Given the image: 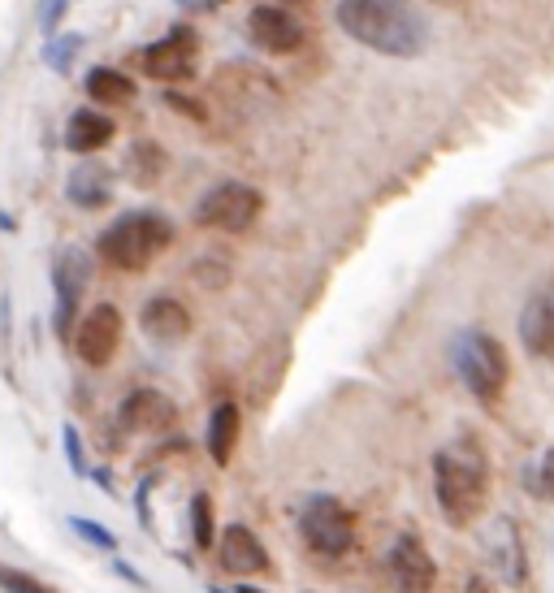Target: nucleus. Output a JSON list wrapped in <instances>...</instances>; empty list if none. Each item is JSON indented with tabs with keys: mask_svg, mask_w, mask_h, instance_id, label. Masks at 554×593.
Listing matches in <instances>:
<instances>
[{
	"mask_svg": "<svg viewBox=\"0 0 554 593\" xmlns=\"http://www.w3.org/2000/svg\"><path fill=\"white\" fill-rule=\"evenodd\" d=\"M265 213V195L247 182H217L213 191L195 204V226L221 234H247Z\"/></svg>",
	"mask_w": 554,
	"mask_h": 593,
	"instance_id": "39448f33",
	"label": "nucleus"
},
{
	"mask_svg": "<svg viewBox=\"0 0 554 593\" xmlns=\"http://www.w3.org/2000/svg\"><path fill=\"white\" fill-rule=\"evenodd\" d=\"M78 52H83V35L70 31V35H52L44 48H39V57H44L48 70L57 74H70V65L78 61Z\"/></svg>",
	"mask_w": 554,
	"mask_h": 593,
	"instance_id": "4be33fe9",
	"label": "nucleus"
},
{
	"mask_svg": "<svg viewBox=\"0 0 554 593\" xmlns=\"http://www.w3.org/2000/svg\"><path fill=\"white\" fill-rule=\"evenodd\" d=\"M239 593H260V589L256 585H239Z\"/></svg>",
	"mask_w": 554,
	"mask_h": 593,
	"instance_id": "2f4dec72",
	"label": "nucleus"
},
{
	"mask_svg": "<svg viewBox=\"0 0 554 593\" xmlns=\"http://www.w3.org/2000/svg\"><path fill=\"white\" fill-rule=\"evenodd\" d=\"M277 5H286V0H277Z\"/></svg>",
	"mask_w": 554,
	"mask_h": 593,
	"instance_id": "473e14b6",
	"label": "nucleus"
},
{
	"mask_svg": "<svg viewBox=\"0 0 554 593\" xmlns=\"http://www.w3.org/2000/svg\"><path fill=\"white\" fill-rule=\"evenodd\" d=\"M195 282H204V286H213V291H221V286L230 282V269L217 265V260H200V265H195Z\"/></svg>",
	"mask_w": 554,
	"mask_h": 593,
	"instance_id": "bb28decb",
	"label": "nucleus"
},
{
	"mask_svg": "<svg viewBox=\"0 0 554 593\" xmlns=\"http://www.w3.org/2000/svg\"><path fill=\"white\" fill-rule=\"evenodd\" d=\"M386 576H390L394 593H433V585H438V563L420 546V537L403 533V537H394L386 550Z\"/></svg>",
	"mask_w": 554,
	"mask_h": 593,
	"instance_id": "1a4fd4ad",
	"label": "nucleus"
},
{
	"mask_svg": "<svg viewBox=\"0 0 554 593\" xmlns=\"http://www.w3.org/2000/svg\"><path fill=\"white\" fill-rule=\"evenodd\" d=\"M524 490H529L537 503H554V446H546V451L524 468Z\"/></svg>",
	"mask_w": 554,
	"mask_h": 593,
	"instance_id": "412c9836",
	"label": "nucleus"
},
{
	"mask_svg": "<svg viewBox=\"0 0 554 593\" xmlns=\"http://www.w3.org/2000/svg\"><path fill=\"white\" fill-rule=\"evenodd\" d=\"M65 13H70V0H39V5H35V26L44 35H57V26H61Z\"/></svg>",
	"mask_w": 554,
	"mask_h": 593,
	"instance_id": "393cba45",
	"label": "nucleus"
},
{
	"mask_svg": "<svg viewBox=\"0 0 554 593\" xmlns=\"http://www.w3.org/2000/svg\"><path fill=\"white\" fill-rule=\"evenodd\" d=\"M70 529L83 537V542H91L96 550H117V533H109L104 524H96V520H87V516H70Z\"/></svg>",
	"mask_w": 554,
	"mask_h": 593,
	"instance_id": "b1692460",
	"label": "nucleus"
},
{
	"mask_svg": "<svg viewBox=\"0 0 554 593\" xmlns=\"http://www.w3.org/2000/svg\"><path fill=\"white\" fill-rule=\"evenodd\" d=\"M135 65L148 78H156L161 87L169 83H191L195 78V31L178 26L169 39H156V44L135 52Z\"/></svg>",
	"mask_w": 554,
	"mask_h": 593,
	"instance_id": "0eeeda50",
	"label": "nucleus"
},
{
	"mask_svg": "<svg viewBox=\"0 0 554 593\" xmlns=\"http://www.w3.org/2000/svg\"><path fill=\"white\" fill-rule=\"evenodd\" d=\"M520 342H524V351L529 355L554 364V286H542V291L529 295V303H524Z\"/></svg>",
	"mask_w": 554,
	"mask_h": 593,
	"instance_id": "f8f14e48",
	"label": "nucleus"
},
{
	"mask_svg": "<svg viewBox=\"0 0 554 593\" xmlns=\"http://www.w3.org/2000/svg\"><path fill=\"white\" fill-rule=\"evenodd\" d=\"M117 347H122V312H117L113 303H96L74 329L78 360L91 368H104L117 355Z\"/></svg>",
	"mask_w": 554,
	"mask_h": 593,
	"instance_id": "9d476101",
	"label": "nucleus"
},
{
	"mask_svg": "<svg viewBox=\"0 0 554 593\" xmlns=\"http://www.w3.org/2000/svg\"><path fill=\"white\" fill-rule=\"evenodd\" d=\"M464 593H494V585L485 581V576H468V581H464Z\"/></svg>",
	"mask_w": 554,
	"mask_h": 593,
	"instance_id": "c756f323",
	"label": "nucleus"
},
{
	"mask_svg": "<svg viewBox=\"0 0 554 593\" xmlns=\"http://www.w3.org/2000/svg\"><path fill=\"white\" fill-rule=\"evenodd\" d=\"M433 498L451 524H472L490 503V464L477 442H455L433 455Z\"/></svg>",
	"mask_w": 554,
	"mask_h": 593,
	"instance_id": "f03ea898",
	"label": "nucleus"
},
{
	"mask_svg": "<svg viewBox=\"0 0 554 593\" xmlns=\"http://www.w3.org/2000/svg\"><path fill=\"white\" fill-rule=\"evenodd\" d=\"M217 555H221V568L234 572V576H256L269 568V555H265V542L247 529V524H230L217 542Z\"/></svg>",
	"mask_w": 554,
	"mask_h": 593,
	"instance_id": "4468645a",
	"label": "nucleus"
},
{
	"mask_svg": "<svg viewBox=\"0 0 554 593\" xmlns=\"http://www.w3.org/2000/svg\"><path fill=\"white\" fill-rule=\"evenodd\" d=\"M109 169L96 165V161H87V165H78L70 178H65V200L78 204V208H104L109 204Z\"/></svg>",
	"mask_w": 554,
	"mask_h": 593,
	"instance_id": "f3484780",
	"label": "nucleus"
},
{
	"mask_svg": "<svg viewBox=\"0 0 554 593\" xmlns=\"http://www.w3.org/2000/svg\"><path fill=\"white\" fill-rule=\"evenodd\" d=\"M191 533H195V546L200 550H213V498L208 494L191 498Z\"/></svg>",
	"mask_w": 554,
	"mask_h": 593,
	"instance_id": "5701e85b",
	"label": "nucleus"
},
{
	"mask_svg": "<svg viewBox=\"0 0 554 593\" xmlns=\"http://www.w3.org/2000/svg\"><path fill=\"white\" fill-rule=\"evenodd\" d=\"M234 442H239V407L217 403L213 416H208V455H213V464H221V468L230 464Z\"/></svg>",
	"mask_w": 554,
	"mask_h": 593,
	"instance_id": "6ab92c4d",
	"label": "nucleus"
},
{
	"mask_svg": "<svg viewBox=\"0 0 554 593\" xmlns=\"http://www.w3.org/2000/svg\"><path fill=\"white\" fill-rule=\"evenodd\" d=\"M165 104L169 109H178V113H187L191 122H208V109L200 100H191V96H182V91H174V87H165Z\"/></svg>",
	"mask_w": 554,
	"mask_h": 593,
	"instance_id": "a878e982",
	"label": "nucleus"
},
{
	"mask_svg": "<svg viewBox=\"0 0 554 593\" xmlns=\"http://www.w3.org/2000/svg\"><path fill=\"white\" fill-rule=\"evenodd\" d=\"M0 581H5V593H44L39 585H31V581H22V576H13V572H5L0 576Z\"/></svg>",
	"mask_w": 554,
	"mask_h": 593,
	"instance_id": "c85d7f7f",
	"label": "nucleus"
},
{
	"mask_svg": "<svg viewBox=\"0 0 554 593\" xmlns=\"http://www.w3.org/2000/svg\"><path fill=\"white\" fill-rule=\"evenodd\" d=\"M117 420H122V429L130 433H156V429H169L178 420V407L174 399H165L161 390H135V394H126V403L117 407Z\"/></svg>",
	"mask_w": 554,
	"mask_h": 593,
	"instance_id": "ddd939ff",
	"label": "nucleus"
},
{
	"mask_svg": "<svg viewBox=\"0 0 554 593\" xmlns=\"http://www.w3.org/2000/svg\"><path fill=\"white\" fill-rule=\"evenodd\" d=\"M174 243V226L161 213H126L96 239V252L117 273H143Z\"/></svg>",
	"mask_w": 554,
	"mask_h": 593,
	"instance_id": "7ed1b4c3",
	"label": "nucleus"
},
{
	"mask_svg": "<svg viewBox=\"0 0 554 593\" xmlns=\"http://www.w3.org/2000/svg\"><path fill=\"white\" fill-rule=\"evenodd\" d=\"M61 438H65V459H70V468L78 472V477H83V472H87V459H83V442H78V429L65 425Z\"/></svg>",
	"mask_w": 554,
	"mask_h": 593,
	"instance_id": "cd10ccee",
	"label": "nucleus"
},
{
	"mask_svg": "<svg viewBox=\"0 0 554 593\" xmlns=\"http://www.w3.org/2000/svg\"><path fill=\"white\" fill-rule=\"evenodd\" d=\"M87 278H91V265L78 247L61 252L57 265H52V286H57V334L61 338H70V316L78 308V295L87 291Z\"/></svg>",
	"mask_w": 554,
	"mask_h": 593,
	"instance_id": "9b49d317",
	"label": "nucleus"
},
{
	"mask_svg": "<svg viewBox=\"0 0 554 593\" xmlns=\"http://www.w3.org/2000/svg\"><path fill=\"white\" fill-rule=\"evenodd\" d=\"M247 35H252V44L260 52H273V57H290V52H299L308 44V31H303V22L290 13L286 5H256L247 13Z\"/></svg>",
	"mask_w": 554,
	"mask_h": 593,
	"instance_id": "6e6552de",
	"label": "nucleus"
},
{
	"mask_svg": "<svg viewBox=\"0 0 554 593\" xmlns=\"http://www.w3.org/2000/svg\"><path fill=\"white\" fill-rule=\"evenodd\" d=\"M338 26L355 44L381 52V57H420L425 52V22L407 0H338Z\"/></svg>",
	"mask_w": 554,
	"mask_h": 593,
	"instance_id": "f257e3e1",
	"label": "nucleus"
},
{
	"mask_svg": "<svg viewBox=\"0 0 554 593\" xmlns=\"http://www.w3.org/2000/svg\"><path fill=\"white\" fill-rule=\"evenodd\" d=\"M139 325L152 342H182L191 334V312H187V303L174 299V295H156V299L143 303Z\"/></svg>",
	"mask_w": 554,
	"mask_h": 593,
	"instance_id": "2eb2a0df",
	"label": "nucleus"
},
{
	"mask_svg": "<svg viewBox=\"0 0 554 593\" xmlns=\"http://www.w3.org/2000/svg\"><path fill=\"white\" fill-rule=\"evenodd\" d=\"M165 148L161 143H152V139H139L135 148H130V156H126V174H130V182L135 187H156V182L165 178Z\"/></svg>",
	"mask_w": 554,
	"mask_h": 593,
	"instance_id": "aec40b11",
	"label": "nucleus"
},
{
	"mask_svg": "<svg viewBox=\"0 0 554 593\" xmlns=\"http://www.w3.org/2000/svg\"><path fill=\"white\" fill-rule=\"evenodd\" d=\"M87 96L96 100L104 113L126 109V104L135 100V78H126L122 70H109V65H96V70L87 74Z\"/></svg>",
	"mask_w": 554,
	"mask_h": 593,
	"instance_id": "a211bd4d",
	"label": "nucleus"
},
{
	"mask_svg": "<svg viewBox=\"0 0 554 593\" xmlns=\"http://www.w3.org/2000/svg\"><path fill=\"white\" fill-rule=\"evenodd\" d=\"M451 364L472 399L481 407H498V399H503V390H507V373H511L503 342L494 334H485V329H464V334H455V342H451Z\"/></svg>",
	"mask_w": 554,
	"mask_h": 593,
	"instance_id": "20e7f679",
	"label": "nucleus"
},
{
	"mask_svg": "<svg viewBox=\"0 0 554 593\" xmlns=\"http://www.w3.org/2000/svg\"><path fill=\"white\" fill-rule=\"evenodd\" d=\"M113 117L100 113V109H74L70 122H65V148L78 152V156H91L100 148H109L113 139Z\"/></svg>",
	"mask_w": 554,
	"mask_h": 593,
	"instance_id": "dca6fc26",
	"label": "nucleus"
},
{
	"mask_svg": "<svg viewBox=\"0 0 554 593\" xmlns=\"http://www.w3.org/2000/svg\"><path fill=\"white\" fill-rule=\"evenodd\" d=\"M299 533H303V546H308L312 555L342 559L355 546V516L338 503V498L316 494L299 516Z\"/></svg>",
	"mask_w": 554,
	"mask_h": 593,
	"instance_id": "423d86ee",
	"label": "nucleus"
},
{
	"mask_svg": "<svg viewBox=\"0 0 554 593\" xmlns=\"http://www.w3.org/2000/svg\"><path fill=\"white\" fill-rule=\"evenodd\" d=\"M182 5H191V9H217V5H226V0H182Z\"/></svg>",
	"mask_w": 554,
	"mask_h": 593,
	"instance_id": "7c9ffc66",
	"label": "nucleus"
}]
</instances>
